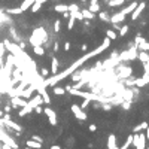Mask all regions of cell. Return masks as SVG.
<instances>
[{"label": "cell", "instance_id": "cell-1", "mask_svg": "<svg viewBox=\"0 0 149 149\" xmlns=\"http://www.w3.org/2000/svg\"><path fill=\"white\" fill-rule=\"evenodd\" d=\"M109 46H110V39H109V37H104L103 43H101V45H100L99 48H95L94 51L88 52L86 55H82L81 58H78V60L75 61V63H73L72 66L67 67V69L64 70V72L55 73L54 76H51V78H48V79H45V81H43V85H45V86H54V85H55V84H58L60 81H63V79H66L67 76H70V75H72V73L75 72V70H78V69H79L84 63H86V61H88L90 58L100 55L101 52H104V51H106Z\"/></svg>", "mask_w": 149, "mask_h": 149}, {"label": "cell", "instance_id": "cell-2", "mask_svg": "<svg viewBox=\"0 0 149 149\" xmlns=\"http://www.w3.org/2000/svg\"><path fill=\"white\" fill-rule=\"evenodd\" d=\"M45 40H46V31H45V29H42V27L36 29V30L33 31V34L30 36L31 46H34V45H42Z\"/></svg>", "mask_w": 149, "mask_h": 149}, {"label": "cell", "instance_id": "cell-3", "mask_svg": "<svg viewBox=\"0 0 149 149\" xmlns=\"http://www.w3.org/2000/svg\"><path fill=\"white\" fill-rule=\"evenodd\" d=\"M137 52H139L137 46H136V45H133V48H130V49H127V51H124V52H121V54H119L118 57H119V60H121V61L136 60V58H137Z\"/></svg>", "mask_w": 149, "mask_h": 149}, {"label": "cell", "instance_id": "cell-4", "mask_svg": "<svg viewBox=\"0 0 149 149\" xmlns=\"http://www.w3.org/2000/svg\"><path fill=\"white\" fill-rule=\"evenodd\" d=\"M146 134L145 133H134V136H133V145L137 148V149H143V148H146Z\"/></svg>", "mask_w": 149, "mask_h": 149}, {"label": "cell", "instance_id": "cell-5", "mask_svg": "<svg viewBox=\"0 0 149 149\" xmlns=\"http://www.w3.org/2000/svg\"><path fill=\"white\" fill-rule=\"evenodd\" d=\"M70 109H72L73 112V115L76 119H79V121H86L88 119V116H86V113L84 112V109L79 106V104H76V103H72V106H70Z\"/></svg>", "mask_w": 149, "mask_h": 149}, {"label": "cell", "instance_id": "cell-6", "mask_svg": "<svg viewBox=\"0 0 149 149\" xmlns=\"http://www.w3.org/2000/svg\"><path fill=\"white\" fill-rule=\"evenodd\" d=\"M125 84H127L128 86H133V85H136V86H145V85L149 84V73H143L142 78L134 79V81H127V79H125Z\"/></svg>", "mask_w": 149, "mask_h": 149}, {"label": "cell", "instance_id": "cell-7", "mask_svg": "<svg viewBox=\"0 0 149 149\" xmlns=\"http://www.w3.org/2000/svg\"><path fill=\"white\" fill-rule=\"evenodd\" d=\"M0 142L2 143H6V145H9L11 148H14V149H18V145L15 143V140L12 139V137H9L6 134V131L3 130V128H0Z\"/></svg>", "mask_w": 149, "mask_h": 149}, {"label": "cell", "instance_id": "cell-8", "mask_svg": "<svg viewBox=\"0 0 149 149\" xmlns=\"http://www.w3.org/2000/svg\"><path fill=\"white\" fill-rule=\"evenodd\" d=\"M43 113L46 115V118H48L51 125H57V113L54 112V109L46 106V107H43Z\"/></svg>", "mask_w": 149, "mask_h": 149}, {"label": "cell", "instance_id": "cell-9", "mask_svg": "<svg viewBox=\"0 0 149 149\" xmlns=\"http://www.w3.org/2000/svg\"><path fill=\"white\" fill-rule=\"evenodd\" d=\"M2 118H3V119H2V121H3V124H5V125H7V127H9V128H12V130H15V131H16V133H20V131L22 130L20 124H16V122H14V121H11V118H9V115H3Z\"/></svg>", "mask_w": 149, "mask_h": 149}, {"label": "cell", "instance_id": "cell-10", "mask_svg": "<svg viewBox=\"0 0 149 149\" xmlns=\"http://www.w3.org/2000/svg\"><path fill=\"white\" fill-rule=\"evenodd\" d=\"M145 6H146V3H145V2H140V3H137V6L134 7V11L131 12V20H133V21H136V20L139 18V16L142 15V12L145 11Z\"/></svg>", "mask_w": 149, "mask_h": 149}, {"label": "cell", "instance_id": "cell-11", "mask_svg": "<svg viewBox=\"0 0 149 149\" xmlns=\"http://www.w3.org/2000/svg\"><path fill=\"white\" fill-rule=\"evenodd\" d=\"M121 63V60H119V57H113V58H110V60H106L103 63V69H113V67H116L118 64Z\"/></svg>", "mask_w": 149, "mask_h": 149}, {"label": "cell", "instance_id": "cell-12", "mask_svg": "<svg viewBox=\"0 0 149 149\" xmlns=\"http://www.w3.org/2000/svg\"><path fill=\"white\" fill-rule=\"evenodd\" d=\"M131 73H133V69L131 67H119V72H118V76L121 78V79H128V78L131 76Z\"/></svg>", "mask_w": 149, "mask_h": 149}, {"label": "cell", "instance_id": "cell-13", "mask_svg": "<svg viewBox=\"0 0 149 149\" xmlns=\"http://www.w3.org/2000/svg\"><path fill=\"white\" fill-rule=\"evenodd\" d=\"M11 101H12L14 106H20V107H24L25 104H27V100L22 99V97H20V95H14Z\"/></svg>", "mask_w": 149, "mask_h": 149}, {"label": "cell", "instance_id": "cell-14", "mask_svg": "<svg viewBox=\"0 0 149 149\" xmlns=\"http://www.w3.org/2000/svg\"><path fill=\"white\" fill-rule=\"evenodd\" d=\"M125 16L127 15H124V14H122V12H116V14H113L112 16H110V22H122V21H124L125 20Z\"/></svg>", "mask_w": 149, "mask_h": 149}, {"label": "cell", "instance_id": "cell-15", "mask_svg": "<svg viewBox=\"0 0 149 149\" xmlns=\"http://www.w3.org/2000/svg\"><path fill=\"white\" fill-rule=\"evenodd\" d=\"M107 148L109 149H116L118 145H116V136L115 134H109L107 137Z\"/></svg>", "mask_w": 149, "mask_h": 149}, {"label": "cell", "instance_id": "cell-16", "mask_svg": "<svg viewBox=\"0 0 149 149\" xmlns=\"http://www.w3.org/2000/svg\"><path fill=\"white\" fill-rule=\"evenodd\" d=\"M148 122L146 121H143V122H140V124H137L136 127H133V133H140V131H145L146 128H148Z\"/></svg>", "mask_w": 149, "mask_h": 149}, {"label": "cell", "instance_id": "cell-17", "mask_svg": "<svg viewBox=\"0 0 149 149\" xmlns=\"http://www.w3.org/2000/svg\"><path fill=\"white\" fill-rule=\"evenodd\" d=\"M36 2V0H24V2L21 3V6H20V9L22 11V12H25V11H29L30 7H31V5Z\"/></svg>", "mask_w": 149, "mask_h": 149}, {"label": "cell", "instance_id": "cell-18", "mask_svg": "<svg viewBox=\"0 0 149 149\" xmlns=\"http://www.w3.org/2000/svg\"><path fill=\"white\" fill-rule=\"evenodd\" d=\"M137 58L145 64L146 61L149 60V54H148V51H139V52H137Z\"/></svg>", "mask_w": 149, "mask_h": 149}, {"label": "cell", "instance_id": "cell-19", "mask_svg": "<svg viewBox=\"0 0 149 149\" xmlns=\"http://www.w3.org/2000/svg\"><path fill=\"white\" fill-rule=\"evenodd\" d=\"M136 6H137V2H131V5H128L127 7H124V9H122L121 12L124 14V15H128V14H131V12L134 11V7H136Z\"/></svg>", "mask_w": 149, "mask_h": 149}, {"label": "cell", "instance_id": "cell-20", "mask_svg": "<svg viewBox=\"0 0 149 149\" xmlns=\"http://www.w3.org/2000/svg\"><path fill=\"white\" fill-rule=\"evenodd\" d=\"M90 11H91L93 14H95V12H100V5H99V2H97V0H91Z\"/></svg>", "mask_w": 149, "mask_h": 149}, {"label": "cell", "instance_id": "cell-21", "mask_svg": "<svg viewBox=\"0 0 149 149\" xmlns=\"http://www.w3.org/2000/svg\"><path fill=\"white\" fill-rule=\"evenodd\" d=\"M81 14L84 16V20H93L94 16H95V14H93L90 9H84V11H81Z\"/></svg>", "mask_w": 149, "mask_h": 149}, {"label": "cell", "instance_id": "cell-22", "mask_svg": "<svg viewBox=\"0 0 149 149\" xmlns=\"http://www.w3.org/2000/svg\"><path fill=\"white\" fill-rule=\"evenodd\" d=\"M51 73H52V75L58 73V60H57V58H52V63H51Z\"/></svg>", "mask_w": 149, "mask_h": 149}, {"label": "cell", "instance_id": "cell-23", "mask_svg": "<svg viewBox=\"0 0 149 149\" xmlns=\"http://www.w3.org/2000/svg\"><path fill=\"white\" fill-rule=\"evenodd\" d=\"M25 145H27V148H42V143H39V142H36V140H33V139H30V140H27L25 142Z\"/></svg>", "mask_w": 149, "mask_h": 149}, {"label": "cell", "instance_id": "cell-24", "mask_svg": "<svg viewBox=\"0 0 149 149\" xmlns=\"http://www.w3.org/2000/svg\"><path fill=\"white\" fill-rule=\"evenodd\" d=\"M54 9L60 14H64V12H69V5H55Z\"/></svg>", "mask_w": 149, "mask_h": 149}, {"label": "cell", "instance_id": "cell-25", "mask_svg": "<svg viewBox=\"0 0 149 149\" xmlns=\"http://www.w3.org/2000/svg\"><path fill=\"white\" fill-rule=\"evenodd\" d=\"M121 94L124 95V100H127V101H131V100H133V91L124 90V91H121Z\"/></svg>", "mask_w": 149, "mask_h": 149}, {"label": "cell", "instance_id": "cell-26", "mask_svg": "<svg viewBox=\"0 0 149 149\" xmlns=\"http://www.w3.org/2000/svg\"><path fill=\"white\" fill-rule=\"evenodd\" d=\"M33 51H34V54H36V55H40V57L45 54V49L42 48V45H34V46H33Z\"/></svg>", "mask_w": 149, "mask_h": 149}, {"label": "cell", "instance_id": "cell-27", "mask_svg": "<svg viewBox=\"0 0 149 149\" xmlns=\"http://www.w3.org/2000/svg\"><path fill=\"white\" fill-rule=\"evenodd\" d=\"M125 0H107V5L110 7H115V6H121V5H124Z\"/></svg>", "mask_w": 149, "mask_h": 149}, {"label": "cell", "instance_id": "cell-28", "mask_svg": "<svg viewBox=\"0 0 149 149\" xmlns=\"http://www.w3.org/2000/svg\"><path fill=\"white\" fill-rule=\"evenodd\" d=\"M137 49H139V51H149V42L143 40L142 43H139V45H137Z\"/></svg>", "mask_w": 149, "mask_h": 149}, {"label": "cell", "instance_id": "cell-29", "mask_svg": "<svg viewBox=\"0 0 149 149\" xmlns=\"http://www.w3.org/2000/svg\"><path fill=\"white\" fill-rule=\"evenodd\" d=\"M130 145H133V134H128V136H127V140H125V143L122 145L121 148H122V149H127Z\"/></svg>", "mask_w": 149, "mask_h": 149}, {"label": "cell", "instance_id": "cell-30", "mask_svg": "<svg viewBox=\"0 0 149 149\" xmlns=\"http://www.w3.org/2000/svg\"><path fill=\"white\" fill-rule=\"evenodd\" d=\"M54 94L55 95H64L66 94V88H61V86H55L54 85Z\"/></svg>", "mask_w": 149, "mask_h": 149}, {"label": "cell", "instance_id": "cell-31", "mask_svg": "<svg viewBox=\"0 0 149 149\" xmlns=\"http://www.w3.org/2000/svg\"><path fill=\"white\" fill-rule=\"evenodd\" d=\"M106 37H109L110 40H115V39L118 37V34L115 33V30H107V31H106Z\"/></svg>", "mask_w": 149, "mask_h": 149}, {"label": "cell", "instance_id": "cell-32", "mask_svg": "<svg viewBox=\"0 0 149 149\" xmlns=\"http://www.w3.org/2000/svg\"><path fill=\"white\" fill-rule=\"evenodd\" d=\"M40 7H42V5H40V3L34 2V3L31 5V7H30V9H31V12H34V14H36V12H39V11H40Z\"/></svg>", "mask_w": 149, "mask_h": 149}, {"label": "cell", "instance_id": "cell-33", "mask_svg": "<svg viewBox=\"0 0 149 149\" xmlns=\"http://www.w3.org/2000/svg\"><path fill=\"white\" fill-rule=\"evenodd\" d=\"M5 43H0V67H3V52H5Z\"/></svg>", "mask_w": 149, "mask_h": 149}, {"label": "cell", "instance_id": "cell-34", "mask_svg": "<svg viewBox=\"0 0 149 149\" xmlns=\"http://www.w3.org/2000/svg\"><path fill=\"white\" fill-rule=\"evenodd\" d=\"M127 33H128V25H121V29H119V37L125 36Z\"/></svg>", "mask_w": 149, "mask_h": 149}, {"label": "cell", "instance_id": "cell-35", "mask_svg": "<svg viewBox=\"0 0 149 149\" xmlns=\"http://www.w3.org/2000/svg\"><path fill=\"white\" fill-rule=\"evenodd\" d=\"M86 84V79H82V81H79V82H76L73 86H72V88H76V90H81L82 88V86Z\"/></svg>", "mask_w": 149, "mask_h": 149}, {"label": "cell", "instance_id": "cell-36", "mask_svg": "<svg viewBox=\"0 0 149 149\" xmlns=\"http://www.w3.org/2000/svg\"><path fill=\"white\" fill-rule=\"evenodd\" d=\"M99 16H100V20H103V21H106V22H107V21L110 20V16H109V15H107L106 12H100V14H99Z\"/></svg>", "mask_w": 149, "mask_h": 149}, {"label": "cell", "instance_id": "cell-37", "mask_svg": "<svg viewBox=\"0 0 149 149\" xmlns=\"http://www.w3.org/2000/svg\"><path fill=\"white\" fill-rule=\"evenodd\" d=\"M75 21H76V18H75V16H70V20H69V24H67V29H69V30H72V29H73V25H75Z\"/></svg>", "mask_w": 149, "mask_h": 149}, {"label": "cell", "instance_id": "cell-38", "mask_svg": "<svg viewBox=\"0 0 149 149\" xmlns=\"http://www.w3.org/2000/svg\"><path fill=\"white\" fill-rule=\"evenodd\" d=\"M7 12L12 14V15H18V14H22V11L20 9V7H15V9H7Z\"/></svg>", "mask_w": 149, "mask_h": 149}, {"label": "cell", "instance_id": "cell-39", "mask_svg": "<svg viewBox=\"0 0 149 149\" xmlns=\"http://www.w3.org/2000/svg\"><path fill=\"white\" fill-rule=\"evenodd\" d=\"M60 27H61V22H60V21H55V22H54V31L58 33V31H60Z\"/></svg>", "mask_w": 149, "mask_h": 149}, {"label": "cell", "instance_id": "cell-40", "mask_svg": "<svg viewBox=\"0 0 149 149\" xmlns=\"http://www.w3.org/2000/svg\"><path fill=\"white\" fill-rule=\"evenodd\" d=\"M90 103H91V100H90V99H84V103L81 104V107H82V109H85V107L88 106Z\"/></svg>", "mask_w": 149, "mask_h": 149}, {"label": "cell", "instance_id": "cell-41", "mask_svg": "<svg viewBox=\"0 0 149 149\" xmlns=\"http://www.w3.org/2000/svg\"><path fill=\"white\" fill-rule=\"evenodd\" d=\"M31 139H33V140H36V142H39V143H43V139H42L40 136H36V134H34Z\"/></svg>", "mask_w": 149, "mask_h": 149}, {"label": "cell", "instance_id": "cell-42", "mask_svg": "<svg viewBox=\"0 0 149 149\" xmlns=\"http://www.w3.org/2000/svg\"><path fill=\"white\" fill-rule=\"evenodd\" d=\"M130 103H131V101H127V100H125L124 103H122V107H124L125 110H128V109H130Z\"/></svg>", "mask_w": 149, "mask_h": 149}, {"label": "cell", "instance_id": "cell-43", "mask_svg": "<svg viewBox=\"0 0 149 149\" xmlns=\"http://www.w3.org/2000/svg\"><path fill=\"white\" fill-rule=\"evenodd\" d=\"M48 73H49V72H48V69H42V70H40V75H42L43 78H46V76H48Z\"/></svg>", "mask_w": 149, "mask_h": 149}, {"label": "cell", "instance_id": "cell-44", "mask_svg": "<svg viewBox=\"0 0 149 149\" xmlns=\"http://www.w3.org/2000/svg\"><path fill=\"white\" fill-rule=\"evenodd\" d=\"M33 110H36V112H37V113H42V112H43V109H42V107H40V104H37V106H36V107H34V109H33Z\"/></svg>", "mask_w": 149, "mask_h": 149}, {"label": "cell", "instance_id": "cell-45", "mask_svg": "<svg viewBox=\"0 0 149 149\" xmlns=\"http://www.w3.org/2000/svg\"><path fill=\"white\" fill-rule=\"evenodd\" d=\"M90 131H91V133H95V131H97V127H95L94 124H91L90 125Z\"/></svg>", "mask_w": 149, "mask_h": 149}, {"label": "cell", "instance_id": "cell-46", "mask_svg": "<svg viewBox=\"0 0 149 149\" xmlns=\"http://www.w3.org/2000/svg\"><path fill=\"white\" fill-rule=\"evenodd\" d=\"M81 49H82L84 52H86V51H88V45H85V43H84V45L81 46Z\"/></svg>", "mask_w": 149, "mask_h": 149}, {"label": "cell", "instance_id": "cell-47", "mask_svg": "<svg viewBox=\"0 0 149 149\" xmlns=\"http://www.w3.org/2000/svg\"><path fill=\"white\" fill-rule=\"evenodd\" d=\"M64 49H66V51H69V49H70V43H69V42H66V43H64Z\"/></svg>", "mask_w": 149, "mask_h": 149}, {"label": "cell", "instance_id": "cell-48", "mask_svg": "<svg viewBox=\"0 0 149 149\" xmlns=\"http://www.w3.org/2000/svg\"><path fill=\"white\" fill-rule=\"evenodd\" d=\"M145 131H146V133H145V134H146V139L149 140V125H148V128H146Z\"/></svg>", "mask_w": 149, "mask_h": 149}, {"label": "cell", "instance_id": "cell-49", "mask_svg": "<svg viewBox=\"0 0 149 149\" xmlns=\"http://www.w3.org/2000/svg\"><path fill=\"white\" fill-rule=\"evenodd\" d=\"M103 109H104V110H110V109H112V106H109V104H106V106H103Z\"/></svg>", "mask_w": 149, "mask_h": 149}, {"label": "cell", "instance_id": "cell-50", "mask_svg": "<svg viewBox=\"0 0 149 149\" xmlns=\"http://www.w3.org/2000/svg\"><path fill=\"white\" fill-rule=\"evenodd\" d=\"M36 2H37V3H40V5H43L45 2H48V0H36Z\"/></svg>", "mask_w": 149, "mask_h": 149}, {"label": "cell", "instance_id": "cell-51", "mask_svg": "<svg viewBox=\"0 0 149 149\" xmlns=\"http://www.w3.org/2000/svg\"><path fill=\"white\" fill-rule=\"evenodd\" d=\"M51 149H60V146H58V145H52Z\"/></svg>", "mask_w": 149, "mask_h": 149}, {"label": "cell", "instance_id": "cell-52", "mask_svg": "<svg viewBox=\"0 0 149 149\" xmlns=\"http://www.w3.org/2000/svg\"><path fill=\"white\" fill-rule=\"evenodd\" d=\"M2 116H3V112H2V110H0V118H2Z\"/></svg>", "mask_w": 149, "mask_h": 149}, {"label": "cell", "instance_id": "cell-53", "mask_svg": "<svg viewBox=\"0 0 149 149\" xmlns=\"http://www.w3.org/2000/svg\"><path fill=\"white\" fill-rule=\"evenodd\" d=\"M0 148H2V142H0Z\"/></svg>", "mask_w": 149, "mask_h": 149}, {"label": "cell", "instance_id": "cell-54", "mask_svg": "<svg viewBox=\"0 0 149 149\" xmlns=\"http://www.w3.org/2000/svg\"><path fill=\"white\" fill-rule=\"evenodd\" d=\"M82 2H85V0H82Z\"/></svg>", "mask_w": 149, "mask_h": 149}]
</instances>
